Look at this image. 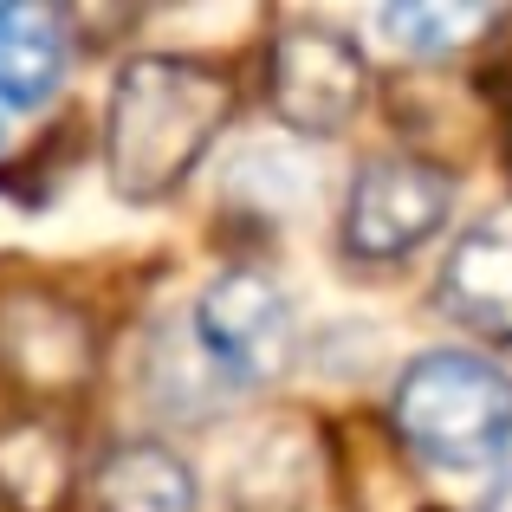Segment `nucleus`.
Here are the masks:
<instances>
[{
    "label": "nucleus",
    "instance_id": "nucleus-1",
    "mask_svg": "<svg viewBox=\"0 0 512 512\" xmlns=\"http://www.w3.org/2000/svg\"><path fill=\"white\" fill-rule=\"evenodd\" d=\"M234 117V78L188 52H143L117 72L104 104V175L124 201L175 195Z\"/></svg>",
    "mask_w": 512,
    "mask_h": 512
},
{
    "label": "nucleus",
    "instance_id": "nucleus-2",
    "mask_svg": "<svg viewBox=\"0 0 512 512\" xmlns=\"http://www.w3.org/2000/svg\"><path fill=\"white\" fill-rule=\"evenodd\" d=\"M402 448L441 474H493L512 454V376L474 350H428L389 396Z\"/></svg>",
    "mask_w": 512,
    "mask_h": 512
},
{
    "label": "nucleus",
    "instance_id": "nucleus-3",
    "mask_svg": "<svg viewBox=\"0 0 512 512\" xmlns=\"http://www.w3.org/2000/svg\"><path fill=\"white\" fill-rule=\"evenodd\" d=\"M266 98L279 124L299 137H338L370 98V59L357 39L325 20H299L273 39L266 52Z\"/></svg>",
    "mask_w": 512,
    "mask_h": 512
},
{
    "label": "nucleus",
    "instance_id": "nucleus-4",
    "mask_svg": "<svg viewBox=\"0 0 512 512\" xmlns=\"http://www.w3.org/2000/svg\"><path fill=\"white\" fill-rule=\"evenodd\" d=\"M454 214V175L422 156H370L344 195V253L389 266L428 247Z\"/></svg>",
    "mask_w": 512,
    "mask_h": 512
},
{
    "label": "nucleus",
    "instance_id": "nucleus-5",
    "mask_svg": "<svg viewBox=\"0 0 512 512\" xmlns=\"http://www.w3.org/2000/svg\"><path fill=\"white\" fill-rule=\"evenodd\" d=\"M195 338L214 376L227 383H273L292 363L299 325H292V299L279 279H266L260 266H234V273L208 279L195 305Z\"/></svg>",
    "mask_w": 512,
    "mask_h": 512
},
{
    "label": "nucleus",
    "instance_id": "nucleus-6",
    "mask_svg": "<svg viewBox=\"0 0 512 512\" xmlns=\"http://www.w3.org/2000/svg\"><path fill=\"white\" fill-rule=\"evenodd\" d=\"M91 325L46 286L0 292V376L26 396H65L91 376Z\"/></svg>",
    "mask_w": 512,
    "mask_h": 512
},
{
    "label": "nucleus",
    "instance_id": "nucleus-7",
    "mask_svg": "<svg viewBox=\"0 0 512 512\" xmlns=\"http://www.w3.org/2000/svg\"><path fill=\"white\" fill-rule=\"evenodd\" d=\"M435 299L454 325L512 344V227H467L441 260Z\"/></svg>",
    "mask_w": 512,
    "mask_h": 512
},
{
    "label": "nucleus",
    "instance_id": "nucleus-8",
    "mask_svg": "<svg viewBox=\"0 0 512 512\" xmlns=\"http://www.w3.org/2000/svg\"><path fill=\"white\" fill-rule=\"evenodd\" d=\"M98 512H195V474L163 441H124L91 474Z\"/></svg>",
    "mask_w": 512,
    "mask_h": 512
},
{
    "label": "nucleus",
    "instance_id": "nucleus-9",
    "mask_svg": "<svg viewBox=\"0 0 512 512\" xmlns=\"http://www.w3.org/2000/svg\"><path fill=\"white\" fill-rule=\"evenodd\" d=\"M72 39L39 0H0V104H39L65 78Z\"/></svg>",
    "mask_w": 512,
    "mask_h": 512
},
{
    "label": "nucleus",
    "instance_id": "nucleus-10",
    "mask_svg": "<svg viewBox=\"0 0 512 512\" xmlns=\"http://www.w3.org/2000/svg\"><path fill=\"white\" fill-rule=\"evenodd\" d=\"M72 493V441L46 415H20L0 428V500L13 512H52Z\"/></svg>",
    "mask_w": 512,
    "mask_h": 512
},
{
    "label": "nucleus",
    "instance_id": "nucleus-11",
    "mask_svg": "<svg viewBox=\"0 0 512 512\" xmlns=\"http://www.w3.org/2000/svg\"><path fill=\"white\" fill-rule=\"evenodd\" d=\"M487 26H493V7H474V0H454V7L448 0H396V7H383V33L409 59H454Z\"/></svg>",
    "mask_w": 512,
    "mask_h": 512
},
{
    "label": "nucleus",
    "instance_id": "nucleus-12",
    "mask_svg": "<svg viewBox=\"0 0 512 512\" xmlns=\"http://www.w3.org/2000/svg\"><path fill=\"white\" fill-rule=\"evenodd\" d=\"M305 487H312V474H305L299 435H286V428L260 435L234 467V506L240 512H299Z\"/></svg>",
    "mask_w": 512,
    "mask_h": 512
},
{
    "label": "nucleus",
    "instance_id": "nucleus-13",
    "mask_svg": "<svg viewBox=\"0 0 512 512\" xmlns=\"http://www.w3.org/2000/svg\"><path fill=\"white\" fill-rule=\"evenodd\" d=\"M493 512H512V493H506V500H500V506H493Z\"/></svg>",
    "mask_w": 512,
    "mask_h": 512
}]
</instances>
